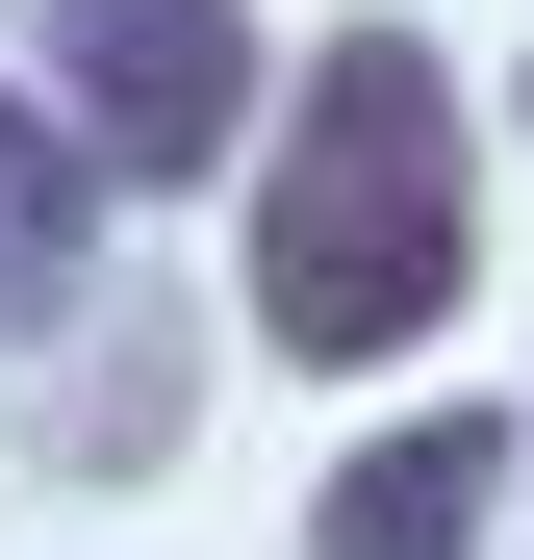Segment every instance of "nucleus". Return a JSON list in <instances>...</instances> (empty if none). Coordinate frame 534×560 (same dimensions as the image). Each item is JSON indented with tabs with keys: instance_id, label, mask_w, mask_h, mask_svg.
Returning <instances> with one entry per match:
<instances>
[{
	"instance_id": "f257e3e1",
	"label": "nucleus",
	"mask_w": 534,
	"mask_h": 560,
	"mask_svg": "<svg viewBox=\"0 0 534 560\" xmlns=\"http://www.w3.org/2000/svg\"><path fill=\"white\" fill-rule=\"evenodd\" d=\"M484 280V178H459V77H432L407 26H331L281 77V128H254V357H306V383H356V357H432Z\"/></svg>"
},
{
	"instance_id": "f03ea898",
	"label": "nucleus",
	"mask_w": 534,
	"mask_h": 560,
	"mask_svg": "<svg viewBox=\"0 0 534 560\" xmlns=\"http://www.w3.org/2000/svg\"><path fill=\"white\" fill-rule=\"evenodd\" d=\"M51 153L76 178H229L254 153V0H51Z\"/></svg>"
},
{
	"instance_id": "7ed1b4c3",
	"label": "nucleus",
	"mask_w": 534,
	"mask_h": 560,
	"mask_svg": "<svg viewBox=\"0 0 534 560\" xmlns=\"http://www.w3.org/2000/svg\"><path fill=\"white\" fill-rule=\"evenodd\" d=\"M484 510H509V433H484V408H407V433L331 458L306 560H484Z\"/></svg>"
},
{
	"instance_id": "20e7f679",
	"label": "nucleus",
	"mask_w": 534,
	"mask_h": 560,
	"mask_svg": "<svg viewBox=\"0 0 534 560\" xmlns=\"http://www.w3.org/2000/svg\"><path fill=\"white\" fill-rule=\"evenodd\" d=\"M103 306V178L51 153V103H0V357Z\"/></svg>"
},
{
	"instance_id": "39448f33",
	"label": "nucleus",
	"mask_w": 534,
	"mask_h": 560,
	"mask_svg": "<svg viewBox=\"0 0 534 560\" xmlns=\"http://www.w3.org/2000/svg\"><path fill=\"white\" fill-rule=\"evenodd\" d=\"M153 433H178V331H103V357H76V408H51V485H128Z\"/></svg>"
}]
</instances>
